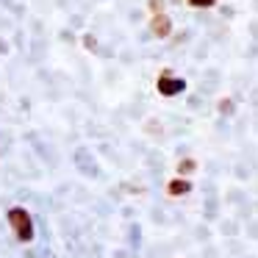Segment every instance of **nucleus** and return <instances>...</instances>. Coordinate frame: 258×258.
<instances>
[{
	"mask_svg": "<svg viewBox=\"0 0 258 258\" xmlns=\"http://www.w3.org/2000/svg\"><path fill=\"white\" fill-rule=\"evenodd\" d=\"M9 222L14 225V230H17V236L23 241H28L31 236H34V228H31V217L23 211V208H12L9 211Z\"/></svg>",
	"mask_w": 258,
	"mask_h": 258,
	"instance_id": "f257e3e1",
	"label": "nucleus"
},
{
	"mask_svg": "<svg viewBox=\"0 0 258 258\" xmlns=\"http://www.w3.org/2000/svg\"><path fill=\"white\" fill-rule=\"evenodd\" d=\"M158 92H161V95H178V92H183V81H175V78H167V75H164V78L158 81Z\"/></svg>",
	"mask_w": 258,
	"mask_h": 258,
	"instance_id": "f03ea898",
	"label": "nucleus"
},
{
	"mask_svg": "<svg viewBox=\"0 0 258 258\" xmlns=\"http://www.w3.org/2000/svg\"><path fill=\"white\" fill-rule=\"evenodd\" d=\"M169 28H172V25H169V17H164V14H158V17L153 20V34L156 36H167Z\"/></svg>",
	"mask_w": 258,
	"mask_h": 258,
	"instance_id": "7ed1b4c3",
	"label": "nucleus"
},
{
	"mask_svg": "<svg viewBox=\"0 0 258 258\" xmlns=\"http://www.w3.org/2000/svg\"><path fill=\"white\" fill-rule=\"evenodd\" d=\"M189 189H191V183H186V180H172L169 183V195H186Z\"/></svg>",
	"mask_w": 258,
	"mask_h": 258,
	"instance_id": "20e7f679",
	"label": "nucleus"
},
{
	"mask_svg": "<svg viewBox=\"0 0 258 258\" xmlns=\"http://www.w3.org/2000/svg\"><path fill=\"white\" fill-rule=\"evenodd\" d=\"M180 172H191V169H195V161H180Z\"/></svg>",
	"mask_w": 258,
	"mask_h": 258,
	"instance_id": "39448f33",
	"label": "nucleus"
},
{
	"mask_svg": "<svg viewBox=\"0 0 258 258\" xmlns=\"http://www.w3.org/2000/svg\"><path fill=\"white\" fill-rule=\"evenodd\" d=\"M189 3H191V6H211L214 0H189Z\"/></svg>",
	"mask_w": 258,
	"mask_h": 258,
	"instance_id": "423d86ee",
	"label": "nucleus"
},
{
	"mask_svg": "<svg viewBox=\"0 0 258 258\" xmlns=\"http://www.w3.org/2000/svg\"><path fill=\"white\" fill-rule=\"evenodd\" d=\"M161 6H164L161 0H150V9H153V12H161Z\"/></svg>",
	"mask_w": 258,
	"mask_h": 258,
	"instance_id": "0eeeda50",
	"label": "nucleus"
}]
</instances>
